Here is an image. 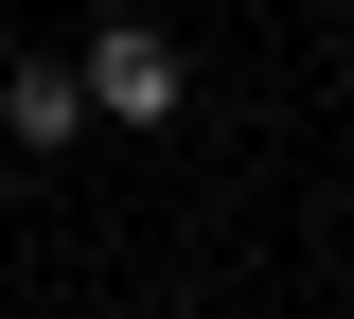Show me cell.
Instances as JSON below:
<instances>
[{
  "label": "cell",
  "instance_id": "cell-2",
  "mask_svg": "<svg viewBox=\"0 0 354 319\" xmlns=\"http://www.w3.org/2000/svg\"><path fill=\"white\" fill-rule=\"evenodd\" d=\"M71 125H88V71H71V53H18V71H0V142H18V160H53Z\"/></svg>",
  "mask_w": 354,
  "mask_h": 319
},
{
  "label": "cell",
  "instance_id": "cell-1",
  "mask_svg": "<svg viewBox=\"0 0 354 319\" xmlns=\"http://www.w3.org/2000/svg\"><path fill=\"white\" fill-rule=\"evenodd\" d=\"M88 125H177V107H195V71H177V36L160 18H88Z\"/></svg>",
  "mask_w": 354,
  "mask_h": 319
}]
</instances>
